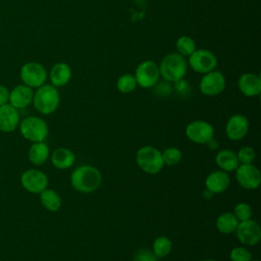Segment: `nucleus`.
Here are the masks:
<instances>
[{
	"label": "nucleus",
	"mask_w": 261,
	"mask_h": 261,
	"mask_svg": "<svg viewBox=\"0 0 261 261\" xmlns=\"http://www.w3.org/2000/svg\"><path fill=\"white\" fill-rule=\"evenodd\" d=\"M159 66L160 75L166 82L175 83L187 73L188 61L186 57L178 53H169L161 60Z\"/></svg>",
	"instance_id": "7ed1b4c3"
},
{
	"label": "nucleus",
	"mask_w": 261,
	"mask_h": 261,
	"mask_svg": "<svg viewBox=\"0 0 261 261\" xmlns=\"http://www.w3.org/2000/svg\"><path fill=\"white\" fill-rule=\"evenodd\" d=\"M134 75L141 88H152L159 81V66L152 60H145L137 66Z\"/></svg>",
	"instance_id": "0eeeda50"
},
{
	"label": "nucleus",
	"mask_w": 261,
	"mask_h": 261,
	"mask_svg": "<svg viewBox=\"0 0 261 261\" xmlns=\"http://www.w3.org/2000/svg\"><path fill=\"white\" fill-rule=\"evenodd\" d=\"M137 81L134 74L124 73L117 79L116 88L122 94H128L137 88Z\"/></svg>",
	"instance_id": "bb28decb"
},
{
	"label": "nucleus",
	"mask_w": 261,
	"mask_h": 261,
	"mask_svg": "<svg viewBox=\"0 0 261 261\" xmlns=\"http://www.w3.org/2000/svg\"><path fill=\"white\" fill-rule=\"evenodd\" d=\"M161 156L163 163L167 165H175L181 160V152L175 147L166 148L163 152H161Z\"/></svg>",
	"instance_id": "cd10ccee"
},
{
	"label": "nucleus",
	"mask_w": 261,
	"mask_h": 261,
	"mask_svg": "<svg viewBox=\"0 0 261 261\" xmlns=\"http://www.w3.org/2000/svg\"><path fill=\"white\" fill-rule=\"evenodd\" d=\"M238 240L246 246L256 245L261 239V227L255 220L248 219L239 222L236 229Z\"/></svg>",
	"instance_id": "f8f14e48"
},
{
	"label": "nucleus",
	"mask_w": 261,
	"mask_h": 261,
	"mask_svg": "<svg viewBox=\"0 0 261 261\" xmlns=\"http://www.w3.org/2000/svg\"><path fill=\"white\" fill-rule=\"evenodd\" d=\"M239 224V220L231 212H224L220 214L216 219V227L217 229L224 234H228L234 232L237 226Z\"/></svg>",
	"instance_id": "5701e85b"
},
{
	"label": "nucleus",
	"mask_w": 261,
	"mask_h": 261,
	"mask_svg": "<svg viewBox=\"0 0 261 261\" xmlns=\"http://www.w3.org/2000/svg\"><path fill=\"white\" fill-rule=\"evenodd\" d=\"M237 157L241 164H252L255 159V150L252 147L244 146L238 151Z\"/></svg>",
	"instance_id": "c85d7f7f"
},
{
	"label": "nucleus",
	"mask_w": 261,
	"mask_h": 261,
	"mask_svg": "<svg viewBox=\"0 0 261 261\" xmlns=\"http://www.w3.org/2000/svg\"><path fill=\"white\" fill-rule=\"evenodd\" d=\"M230 182L229 175L223 170H215L209 173L205 179V186L211 194H220L224 192Z\"/></svg>",
	"instance_id": "a211bd4d"
},
{
	"label": "nucleus",
	"mask_w": 261,
	"mask_h": 261,
	"mask_svg": "<svg viewBox=\"0 0 261 261\" xmlns=\"http://www.w3.org/2000/svg\"><path fill=\"white\" fill-rule=\"evenodd\" d=\"M229 258L231 261H251L252 254L245 247H236L230 251Z\"/></svg>",
	"instance_id": "7c9ffc66"
},
{
	"label": "nucleus",
	"mask_w": 261,
	"mask_h": 261,
	"mask_svg": "<svg viewBox=\"0 0 261 261\" xmlns=\"http://www.w3.org/2000/svg\"><path fill=\"white\" fill-rule=\"evenodd\" d=\"M251 261H259V260H251Z\"/></svg>",
	"instance_id": "f704fd0d"
},
{
	"label": "nucleus",
	"mask_w": 261,
	"mask_h": 261,
	"mask_svg": "<svg viewBox=\"0 0 261 261\" xmlns=\"http://www.w3.org/2000/svg\"><path fill=\"white\" fill-rule=\"evenodd\" d=\"M40 200L42 205L49 211L55 212L61 207L60 196L51 189H45L40 193Z\"/></svg>",
	"instance_id": "b1692460"
},
{
	"label": "nucleus",
	"mask_w": 261,
	"mask_h": 261,
	"mask_svg": "<svg viewBox=\"0 0 261 261\" xmlns=\"http://www.w3.org/2000/svg\"><path fill=\"white\" fill-rule=\"evenodd\" d=\"M236 178L242 188L255 190L261 182V173L253 164H241L236 169Z\"/></svg>",
	"instance_id": "9b49d317"
},
{
	"label": "nucleus",
	"mask_w": 261,
	"mask_h": 261,
	"mask_svg": "<svg viewBox=\"0 0 261 261\" xmlns=\"http://www.w3.org/2000/svg\"><path fill=\"white\" fill-rule=\"evenodd\" d=\"M202 261H216V260H212V259H205V260H202Z\"/></svg>",
	"instance_id": "72a5a7b5"
},
{
	"label": "nucleus",
	"mask_w": 261,
	"mask_h": 261,
	"mask_svg": "<svg viewBox=\"0 0 261 261\" xmlns=\"http://www.w3.org/2000/svg\"><path fill=\"white\" fill-rule=\"evenodd\" d=\"M52 164L58 169H67L72 166L75 161V156L68 148L55 149L51 155Z\"/></svg>",
	"instance_id": "412c9836"
},
{
	"label": "nucleus",
	"mask_w": 261,
	"mask_h": 261,
	"mask_svg": "<svg viewBox=\"0 0 261 261\" xmlns=\"http://www.w3.org/2000/svg\"><path fill=\"white\" fill-rule=\"evenodd\" d=\"M49 79L51 85L56 88L65 86L71 79V69L69 65L65 62L55 63L50 69Z\"/></svg>",
	"instance_id": "6ab92c4d"
},
{
	"label": "nucleus",
	"mask_w": 261,
	"mask_h": 261,
	"mask_svg": "<svg viewBox=\"0 0 261 261\" xmlns=\"http://www.w3.org/2000/svg\"><path fill=\"white\" fill-rule=\"evenodd\" d=\"M249 130V121L243 114H233L225 124V134L232 141H240L246 137Z\"/></svg>",
	"instance_id": "4468645a"
},
{
	"label": "nucleus",
	"mask_w": 261,
	"mask_h": 261,
	"mask_svg": "<svg viewBox=\"0 0 261 261\" xmlns=\"http://www.w3.org/2000/svg\"><path fill=\"white\" fill-rule=\"evenodd\" d=\"M59 102L60 95L57 88L53 85L44 84L34 92L32 103L38 112L48 115L56 111L59 106Z\"/></svg>",
	"instance_id": "f03ea898"
},
{
	"label": "nucleus",
	"mask_w": 261,
	"mask_h": 261,
	"mask_svg": "<svg viewBox=\"0 0 261 261\" xmlns=\"http://www.w3.org/2000/svg\"><path fill=\"white\" fill-rule=\"evenodd\" d=\"M136 162L143 171L149 174L158 173L164 165L161 152L152 146L140 148L136 154Z\"/></svg>",
	"instance_id": "20e7f679"
},
{
	"label": "nucleus",
	"mask_w": 261,
	"mask_h": 261,
	"mask_svg": "<svg viewBox=\"0 0 261 261\" xmlns=\"http://www.w3.org/2000/svg\"><path fill=\"white\" fill-rule=\"evenodd\" d=\"M175 47L177 53L182 55L184 57H189L197 48L195 41L188 36H181L176 40Z\"/></svg>",
	"instance_id": "a878e982"
},
{
	"label": "nucleus",
	"mask_w": 261,
	"mask_h": 261,
	"mask_svg": "<svg viewBox=\"0 0 261 261\" xmlns=\"http://www.w3.org/2000/svg\"><path fill=\"white\" fill-rule=\"evenodd\" d=\"M240 92L247 97H256L261 93V79L259 75L246 72L243 73L238 81Z\"/></svg>",
	"instance_id": "f3484780"
},
{
	"label": "nucleus",
	"mask_w": 261,
	"mask_h": 261,
	"mask_svg": "<svg viewBox=\"0 0 261 261\" xmlns=\"http://www.w3.org/2000/svg\"><path fill=\"white\" fill-rule=\"evenodd\" d=\"M214 135L213 126L204 120H195L186 127L187 138L196 144H206Z\"/></svg>",
	"instance_id": "9d476101"
},
{
	"label": "nucleus",
	"mask_w": 261,
	"mask_h": 261,
	"mask_svg": "<svg viewBox=\"0 0 261 261\" xmlns=\"http://www.w3.org/2000/svg\"><path fill=\"white\" fill-rule=\"evenodd\" d=\"M10 91L3 85H0V106L7 104L9 101Z\"/></svg>",
	"instance_id": "473e14b6"
},
{
	"label": "nucleus",
	"mask_w": 261,
	"mask_h": 261,
	"mask_svg": "<svg viewBox=\"0 0 261 261\" xmlns=\"http://www.w3.org/2000/svg\"><path fill=\"white\" fill-rule=\"evenodd\" d=\"M19 75L24 85L32 89H37L45 84L48 73L44 65L39 62L30 61L21 66Z\"/></svg>",
	"instance_id": "423d86ee"
},
{
	"label": "nucleus",
	"mask_w": 261,
	"mask_h": 261,
	"mask_svg": "<svg viewBox=\"0 0 261 261\" xmlns=\"http://www.w3.org/2000/svg\"><path fill=\"white\" fill-rule=\"evenodd\" d=\"M215 162L217 166L225 172L233 171L240 165L237 153L229 149H223L218 151L215 156Z\"/></svg>",
	"instance_id": "aec40b11"
},
{
	"label": "nucleus",
	"mask_w": 261,
	"mask_h": 261,
	"mask_svg": "<svg viewBox=\"0 0 261 261\" xmlns=\"http://www.w3.org/2000/svg\"><path fill=\"white\" fill-rule=\"evenodd\" d=\"M19 130L22 137L31 142H44L48 137V125L38 116H28L20 121Z\"/></svg>",
	"instance_id": "39448f33"
},
{
	"label": "nucleus",
	"mask_w": 261,
	"mask_h": 261,
	"mask_svg": "<svg viewBox=\"0 0 261 261\" xmlns=\"http://www.w3.org/2000/svg\"><path fill=\"white\" fill-rule=\"evenodd\" d=\"M225 77L221 71L212 70L205 73L199 84V89L205 96H216L225 89Z\"/></svg>",
	"instance_id": "1a4fd4ad"
},
{
	"label": "nucleus",
	"mask_w": 261,
	"mask_h": 261,
	"mask_svg": "<svg viewBox=\"0 0 261 261\" xmlns=\"http://www.w3.org/2000/svg\"><path fill=\"white\" fill-rule=\"evenodd\" d=\"M34 91L29 86L22 84L14 87L9 93V104L16 109L28 107L33 102Z\"/></svg>",
	"instance_id": "2eb2a0df"
},
{
	"label": "nucleus",
	"mask_w": 261,
	"mask_h": 261,
	"mask_svg": "<svg viewBox=\"0 0 261 261\" xmlns=\"http://www.w3.org/2000/svg\"><path fill=\"white\" fill-rule=\"evenodd\" d=\"M29 159L35 165L44 164L49 157V147L44 142L34 143L29 149Z\"/></svg>",
	"instance_id": "4be33fe9"
},
{
	"label": "nucleus",
	"mask_w": 261,
	"mask_h": 261,
	"mask_svg": "<svg viewBox=\"0 0 261 261\" xmlns=\"http://www.w3.org/2000/svg\"><path fill=\"white\" fill-rule=\"evenodd\" d=\"M102 182V174L98 168L91 165L76 167L70 175L72 188L81 193L88 194L96 191Z\"/></svg>",
	"instance_id": "f257e3e1"
},
{
	"label": "nucleus",
	"mask_w": 261,
	"mask_h": 261,
	"mask_svg": "<svg viewBox=\"0 0 261 261\" xmlns=\"http://www.w3.org/2000/svg\"><path fill=\"white\" fill-rule=\"evenodd\" d=\"M133 261H158V258L152 251L147 249H141L136 253Z\"/></svg>",
	"instance_id": "2f4dec72"
},
{
	"label": "nucleus",
	"mask_w": 261,
	"mask_h": 261,
	"mask_svg": "<svg viewBox=\"0 0 261 261\" xmlns=\"http://www.w3.org/2000/svg\"><path fill=\"white\" fill-rule=\"evenodd\" d=\"M188 63L194 71L205 74L215 69L217 65V58L207 49H196L189 56Z\"/></svg>",
	"instance_id": "6e6552de"
},
{
	"label": "nucleus",
	"mask_w": 261,
	"mask_h": 261,
	"mask_svg": "<svg viewBox=\"0 0 261 261\" xmlns=\"http://www.w3.org/2000/svg\"><path fill=\"white\" fill-rule=\"evenodd\" d=\"M172 244L167 237H159L153 243V253L157 258H164L171 252Z\"/></svg>",
	"instance_id": "393cba45"
},
{
	"label": "nucleus",
	"mask_w": 261,
	"mask_h": 261,
	"mask_svg": "<svg viewBox=\"0 0 261 261\" xmlns=\"http://www.w3.org/2000/svg\"><path fill=\"white\" fill-rule=\"evenodd\" d=\"M19 113L10 104L0 106V130L4 133L13 132L19 124Z\"/></svg>",
	"instance_id": "dca6fc26"
},
{
	"label": "nucleus",
	"mask_w": 261,
	"mask_h": 261,
	"mask_svg": "<svg viewBox=\"0 0 261 261\" xmlns=\"http://www.w3.org/2000/svg\"><path fill=\"white\" fill-rule=\"evenodd\" d=\"M252 213H253L252 208L247 203H239L234 206V209H233V214L239 221L251 219Z\"/></svg>",
	"instance_id": "c756f323"
},
{
	"label": "nucleus",
	"mask_w": 261,
	"mask_h": 261,
	"mask_svg": "<svg viewBox=\"0 0 261 261\" xmlns=\"http://www.w3.org/2000/svg\"><path fill=\"white\" fill-rule=\"evenodd\" d=\"M21 186L30 193L40 194L47 189L48 177L39 169H28L20 176Z\"/></svg>",
	"instance_id": "ddd939ff"
}]
</instances>
